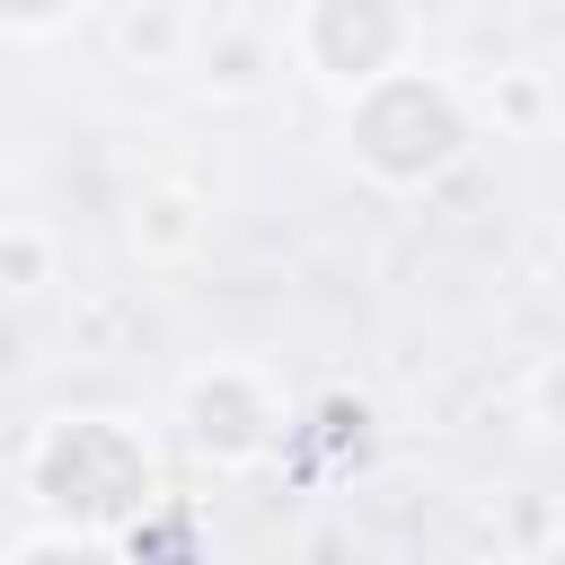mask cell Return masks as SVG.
Instances as JSON below:
<instances>
[{
    "label": "cell",
    "instance_id": "1",
    "mask_svg": "<svg viewBox=\"0 0 565 565\" xmlns=\"http://www.w3.org/2000/svg\"><path fill=\"white\" fill-rule=\"evenodd\" d=\"M353 141H362V159L388 168V177H433L468 132H459L450 88L397 71V79H371V97H362V115H353Z\"/></svg>",
    "mask_w": 565,
    "mask_h": 565
},
{
    "label": "cell",
    "instance_id": "2",
    "mask_svg": "<svg viewBox=\"0 0 565 565\" xmlns=\"http://www.w3.org/2000/svg\"><path fill=\"white\" fill-rule=\"evenodd\" d=\"M397 44H406L397 9H344V0H327V9L300 18V53L318 71H335V79H380L397 62Z\"/></svg>",
    "mask_w": 565,
    "mask_h": 565
},
{
    "label": "cell",
    "instance_id": "3",
    "mask_svg": "<svg viewBox=\"0 0 565 565\" xmlns=\"http://www.w3.org/2000/svg\"><path fill=\"white\" fill-rule=\"evenodd\" d=\"M185 415H194V441L203 450H221V459H238V450H256V433H265V406H256V388L247 380H194V397H185Z\"/></svg>",
    "mask_w": 565,
    "mask_h": 565
},
{
    "label": "cell",
    "instance_id": "4",
    "mask_svg": "<svg viewBox=\"0 0 565 565\" xmlns=\"http://www.w3.org/2000/svg\"><path fill=\"white\" fill-rule=\"evenodd\" d=\"M221 44V79H256L265 71V18H203V53Z\"/></svg>",
    "mask_w": 565,
    "mask_h": 565
},
{
    "label": "cell",
    "instance_id": "5",
    "mask_svg": "<svg viewBox=\"0 0 565 565\" xmlns=\"http://www.w3.org/2000/svg\"><path fill=\"white\" fill-rule=\"evenodd\" d=\"M547 397H556V415H565V371H556V380H547Z\"/></svg>",
    "mask_w": 565,
    "mask_h": 565
},
{
    "label": "cell",
    "instance_id": "6",
    "mask_svg": "<svg viewBox=\"0 0 565 565\" xmlns=\"http://www.w3.org/2000/svg\"><path fill=\"white\" fill-rule=\"evenodd\" d=\"M547 565H565V547H556V556H547Z\"/></svg>",
    "mask_w": 565,
    "mask_h": 565
},
{
    "label": "cell",
    "instance_id": "7",
    "mask_svg": "<svg viewBox=\"0 0 565 565\" xmlns=\"http://www.w3.org/2000/svg\"><path fill=\"white\" fill-rule=\"evenodd\" d=\"M556 274H565V265H556Z\"/></svg>",
    "mask_w": 565,
    "mask_h": 565
}]
</instances>
